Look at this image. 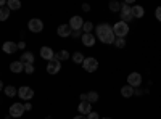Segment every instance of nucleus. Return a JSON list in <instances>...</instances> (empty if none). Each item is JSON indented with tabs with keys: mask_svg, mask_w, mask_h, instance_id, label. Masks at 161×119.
<instances>
[{
	"mask_svg": "<svg viewBox=\"0 0 161 119\" xmlns=\"http://www.w3.org/2000/svg\"><path fill=\"white\" fill-rule=\"evenodd\" d=\"M95 35L103 44H114V39H116L113 32V26H110L108 23H102L95 26Z\"/></svg>",
	"mask_w": 161,
	"mask_h": 119,
	"instance_id": "f257e3e1",
	"label": "nucleus"
},
{
	"mask_svg": "<svg viewBox=\"0 0 161 119\" xmlns=\"http://www.w3.org/2000/svg\"><path fill=\"white\" fill-rule=\"evenodd\" d=\"M113 32H114V37H121V39H124L129 32V26L123 21H118L114 26H113Z\"/></svg>",
	"mask_w": 161,
	"mask_h": 119,
	"instance_id": "f03ea898",
	"label": "nucleus"
},
{
	"mask_svg": "<svg viewBox=\"0 0 161 119\" xmlns=\"http://www.w3.org/2000/svg\"><path fill=\"white\" fill-rule=\"evenodd\" d=\"M119 16H121V21L123 23H129V21H132V7L130 5H127V3H123V7H121V11H119Z\"/></svg>",
	"mask_w": 161,
	"mask_h": 119,
	"instance_id": "7ed1b4c3",
	"label": "nucleus"
},
{
	"mask_svg": "<svg viewBox=\"0 0 161 119\" xmlns=\"http://www.w3.org/2000/svg\"><path fill=\"white\" fill-rule=\"evenodd\" d=\"M18 97H19L21 100L29 101V100L34 97V90H32L31 87H28V85H23V87L18 89Z\"/></svg>",
	"mask_w": 161,
	"mask_h": 119,
	"instance_id": "20e7f679",
	"label": "nucleus"
},
{
	"mask_svg": "<svg viewBox=\"0 0 161 119\" xmlns=\"http://www.w3.org/2000/svg\"><path fill=\"white\" fill-rule=\"evenodd\" d=\"M82 68H84L87 73H93V71H97V69H98V61L93 58V57L86 58L84 63H82Z\"/></svg>",
	"mask_w": 161,
	"mask_h": 119,
	"instance_id": "39448f33",
	"label": "nucleus"
},
{
	"mask_svg": "<svg viewBox=\"0 0 161 119\" xmlns=\"http://www.w3.org/2000/svg\"><path fill=\"white\" fill-rule=\"evenodd\" d=\"M28 28H29L31 32H42L44 23L40 21L39 18H32V19H29V23H28Z\"/></svg>",
	"mask_w": 161,
	"mask_h": 119,
	"instance_id": "423d86ee",
	"label": "nucleus"
},
{
	"mask_svg": "<svg viewBox=\"0 0 161 119\" xmlns=\"http://www.w3.org/2000/svg\"><path fill=\"white\" fill-rule=\"evenodd\" d=\"M24 114V105L23 103H13L10 106V116L11 117H21Z\"/></svg>",
	"mask_w": 161,
	"mask_h": 119,
	"instance_id": "0eeeda50",
	"label": "nucleus"
},
{
	"mask_svg": "<svg viewBox=\"0 0 161 119\" xmlns=\"http://www.w3.org/2000/svg\"><path fill=\"white\" fill-rule=\"evenodd\" d=\"M142 84V76L139 74V73H130L129 76H127V85H130V87H139Z\"/></svg>",
	"mask_w": 161,
	"mask_h": 119,
	"instance_id": "6e6552de",
	"label": "nucleus"
},
{
	"mask_svg": "<svg viewBox=\"0 0 161 119\" xmlns=\"http://www.w3.org/2000/svg\"><path fill=\"white\" fill-rule=\"evenodd\" d=\"M60 69H61V63L60 61H57V60L48 61V64H47V73L48 74H57V73H60Z\"/></svg>",
	"mask_w": 161,
	"mask_h": 119,
	"instance_id": "1a4fd4ad",
	"label": "nucleus"
},
{
	"mask_svg": "<svg viewBox=\"0 0 161 119\" xmlns=\"http://www.w3.org/2000/svg\"><path fill=\"white\" fill-rule=\"evenodd\" d=\"M71 32H73V29H71L69 24H60L58 29H57V34L60 37H71Z\"/></svg>",
	"mask_w": 161,
	"mask_h": 119,
	"instance_id": "9d476101",
	"label": "nucleus"
},
{
	"mask_svg": "<svg viewBox=\"0 0 161 119\" xmlns=\"http://www.w3.org/2000/svg\"><path fill=\"white\" fill-rule=\"evenodd\" d=\"M69 26H71L73 31H80V29H82V26H84V19L80 16H73L71 21H69Z\"/></svg>",
	"mask_w": 161,
	"mask_h": 119,
	"instance_id": "9b49d317",
	"label": "nucleus"
},
{
	"mask_svg": "<svg viewBox=\"0 0 161 119\" xmlns=\"http://www.w3.org/2000/svg\"><path fill=\"white\" fill-rule=\"evenodd\" d=\"M40 57H42L44 60H47V61H52L53 58H55V51H53L50 47H42L40 48Z\"/></svg>",
	"mask_w": 161,
	"mask_h": 119,
	"instance_id": "f8f14e48",
	"label": "nucleus"
},
{
	"mask_svg": "<svg viewBox=\"0 0 161 119\" xmlns=\"http://www.w3.org/2000/svg\"><path fill=\"white\" fill-rule=\"evenodd\" d=\"M2 50L5 51V53L11 55V53H15V51L18 50V44L11 42V41H8V42H3V45H2Z\"/></svg>",
	"mask_w": 161,
	"mask_h": 119,
	"instance_id": "ddd939ff",
	"label": "nucleus"
},
{
	"mask_svg": "<svg viewBox=\"0 0 161 119\" xmlns=\"http://www.w3.org/2000/svg\"><path fill=\"white\" fill-rule=\"evenodd\" d=\"M77 111H79V114H89L90 111H92V105L89 103V101H80L79 103V106H77Z\"/></svg>",
	"mask_w": 161,
	"mask_h": 119,
	"instance_id": "4468645a",
	"label": "nucleus"
},
{
	"mask_svg": "<svg viewBox=\"0 0 161 119\" xmlns=\"http://www.w3.org/2000/svg\"><path fill=\"white\" fill-rule=\"evenodd\" d=\"M19 61H21L23 64H32V63H34V55H32V51H23V55H21Z\"/></svg>",
	"mask_w": 161,
	"mask_h": 119,
	"instance_id": "2eb2a0df",
	"label": "nucleus"
},
{
	"mask_svg": "<svg viewBox=\"0 0 161 119\" xmlns=\"http://www.w3.org/2000/svg\"><path fill=\"white\" fill-rule=\"evenodd\" d=\"M80 41H82V44L86 47H92L95 44V37H93V34H82L80 35Z\"/></svg>",
	"mask_w": 161,
	"mask_h": 119,
	"instance_id": "dca6fc26",
	"label": "nucleus"
},
{
	"mask_svg": "<svg viewBox=\"0 0 161 119\" xmlns=\"http://www.w3.org/2000/svg\"><path fill=\"white\" fill-rule=\"evenodd\" d=\"M10 71L11 73H21V71H24V64L21 63V61H13L11 64H10Z\"/></svg>",
	"mask_w": 161,
	"mask_h": 119,
	"instance_id": "f3484780",
	"label": "nucleus"
},
{
	"mask_svg": "<svg viewBox=\"0 0 161 119\" xmlns=\"http://www.w3.org/2000/svg\"><path fill=\"white\" fill-rule=\"evenodd\" d=\"M143 13H145L143 7H140V5H134V7H132V16H134V18H142Z\"/></svg>",
	"mask_w": 161,
	"mask_h": 119,
	"instance_id": "a211bd4d",
	"label": "nucleus"
},
{
	"mask_svg": "<svg viewBox=\"0 0 161 119\" xmlns=\"http://www.w3.org/2000/svg\"><path fill=\"white\" fill-rule=\"evenodd\" d=\"M69 58V53H68V50H60L58 53H55V58L53 60H57V61H64V60H68Z\"/></svg>",
	"mask_w": 161,
	"mask_h": 119,
	"instance_id": "6ab92c4d",
	"label": "nucleus"
},
{
	"mask_svg": "<svg viewBox=\"0 0 161 119\" xmlns=\"http://www.w3.org/2000/svg\"><path fill=\"white\" fill-rule=\"evenodd\" d=\"M121 95H123L124 98L132 97V95H134V87H130V85H124L123 89H121Z\"/></svg>",
	"mask_w": 161,
	"mask_h": 119,
	"instance_id": "aec40b11",
	"label": "nucleus"
},
{
	"mask_svg": "<svg viewBox=\"0 0 161 119\" xmlns=\"http://www.w3.org/2000/svg\"><path fill=\"white\" fill-rule=\"evenodd\" d=\"M84 55H82V51H74V55H73V61L76 64H82L84 63Z\"/></svg>",
	"mask_w": 161,
	"mask_h": 119,
	"instance_id": "412c9836",
	"label": "nucleus"
},
{
	"mask_svg": "<svg viewBox=\"0 0 161 119\" xmlns=\"http://www.w3.org/2000/svg\"><path fill=\"white\" fill-rule=\"evenodd\" d=\"M10 13H11V10H10L8 7H3V8H0V21H5V19H8Z\"/></svg>",
	"mask_w": 161,
	"mask_h": 119,
	"instance_id": "4be33fe9",
	"label": "nucleus"
},
{
	"mask_svg": "<svg viewBox=\"0 0 161 119\" xmlns=\"http://www.w3.org/2000/svg\"><path fill=\"white\" fill-rule=\"evenodd\" d=\"M3 92H5V95H7V97L11 98V97H15V95H16V92H18V90H16V87H13V85H7V87L3 89Z\"/></svg>",
	"mask_w": 161,
	"mask_h": 119,
	"instance_id": "5701e85b",
	"label": "nucleus"
},
{
	"mask_svg": "<svg viewBox=\"0 0 161 119\" xmlns=\"http://www.w3.org/2000/svg\"><path fill=\"white\" fill-rule=\"evenodd\" d=\"M98 98H100L98 94H97V92H93V90L87 94V101H89L90 105H92V103H95V101H98Z\"/></svg>",
	"mask_w": 161,
	"mask_h": 119,
	"instance_id": "b1692460",
	"label": "nucleus"
},
{
	"mask_svg": "<svg viewBox=\"0 0 161 119\" xmlns=\"http://www.w3.org/2000/svg\"><path fill=\"white\" fill-rule=\"evenodd\" d=\"M8 8L10 10H19L21 8V2H19V0H8Z\"/></svg>",
	"mask_w": 161,
	"mask_h": 119,
	"instance_id": "393cba45",
	"label": "nucleus"
},
{
	"mask_svg": "<svg viewBox=\"0 0 161 119\" xmlns=\"http://www.w3.org/2000/svg\"><path fill=\"white\" fill-rule=\"evenodd\" d=\"M92 29H93V24L90 21H84V26H82L84 34H92Z\"/></svg>",
	"mask_w": 161,
	"mask_h": 119,
	"instance_id": "a878e982",
	"label": "nucleus"
},
{
	"mask_svg": "<svg viewBox=\"0 0 161 119\" xmlns=\"http://www.w3.org/2000/svg\"><path fill=\"white\" fill-rule=\"evenodd\" d=\"M121 7H123V3L116 2V0L110 2V10H111V11H121Z\"/></svg>",
	"mask_w": 161,
	"mask_h": 119,
	"instance_id": "bb28decb",
	"label": "nucleus"
},
{
	"mask_svg": "<svg viewBox=\"0 0 161 119\" xmlns=\"http://www.w3.org/2000/svg\"><path fill=\"white\" fill-rule=\"evenodd\" d=\"M114 45L118 48H124L126 47V41H124V39H121V37H116L114 39Z\"/></svg>",
	"mask_w": 161,
	"mask_h": 119,
	"instance_id": "cd10ccee",
	"label": "nucleus"
},
{
	"mask_svg": "<svg viewBox=\"0 0 161 119\" xmlns=\"http://www.w3.org/2000/svg\"><path fill=\"white\" fill-rule=\"evenodd\" d=\"M87 119H100V116H98V113H95V111H90L87 116H86Z\"/></svg>",
	"mask_w": 161,
	"mask_h": 119,
	"instance_id": "c85d7f7f",
	"label": "nucleus"
},
{
	"mask_svg": "<svg viewBox=\"0 0 161 119\" xmlns=\"http://www.w3.org/2000/svg\"><path fill=\"white\" fill-rule=\"evenodd\" d=\"M24 71L28 73V74H32L34 73V66L32 64H24Z\"/></svg>",
	"mask_w": 161,
	"mask_h": 119,
	"instance_id": "c756f323",
	"label": "nucleus"
},
{
	"mask_svg": "<svg viewBox=\"0 0 161 119\" xmlns=\"http://www.w3.org/2000/svg\"><path fill=\"white\" fill-rule=\"evenodd\" d=\"M155 16H156L158 21H161V7H158V8L155 10Z\"/></svg>",
	"mask_w": 161,
	"mask_h": 119,
	"instance_id": "7c9ffc66",
	"label": "nucleus"
},
{
	"mask_svg": "<svg viewBox=\"0 0 161 119\" xmlns=\"http://www.w3.org/2000/svg\"><path fill=\"white\" fill-rule=\"evenodd\" d=\"M71 37L79 39V37H80V31H73V32H71Z\"/></svg>",
	"mask_w": 161,
	"mask_h": 119,
	"instance_id": "2f4dec72",
	"label": "nucleus"
},
{
	"mask_svg": "<svg viewBox=\"0 0 161 119\" xmlns=\"http://www.w3.org/2000/svg\"><path fill=\"white\" fill-rule=\"evenodd\" d=\"M31 110H32V105L31 103H26L24 105V111H31Z\"/></svg>",
	"mask_w": 161,
	"mask_h": 119,
	"instance_id": "473e14b6",
	"label": "nucleus"
},
{
	"mask_svg": "<svg viewBox=\"0 0 161 119\" xmlns=\"http://www.w3.org/2000/svg\"><path fill=\"white\" fill-rule=\"evenodd\" d=\"M80 101H87V94H80Z\"/></svg>",
	"mask_w": 161,
	"mask_h": 119,
	"instance_id": "72a5a7b5",
	"label": "nucleus"
},
{
	"mask_svg": "<svg viewBox=\"0 0 161 119\" xmlns=\"http://www.w3.org/2000/svg\"><path fill=\"white\" fill-rule=\"evenodd\" d=\"M82 10H84V11H89V10H90V5H89V3H84V5H82Z\"/></svg>",
	"mask_w": 161,
	"mask_h": 119,
	"instance_id": "f704fd0d",
	"label": "nucleus"
},
{
	"mask_svg": "<svg viewBox=\"0 0 161 119\" xmlns=\"http://www.w3.org/2000/svg\"><path fill=\"white\" fill-rule=\"evenodd\" d=\"M18 48H19V50L26 48V44H24V42H19V44H18Z\"/></svg>",
	"mask_w": 161,
	"mask_h": 119,
	"instance_id": "c9c22d12",
	"label": "nucleus"
},
{
	"mask_svg": "<svg viewBox=\"0 0 161 119\" xmlns=\"http://www.w3.org/2000/svg\"><path fill=\"white\" fill-rule=\"evenodd\" d=\"M143 94V92L140 90V89H137V90H134V95H142Z\"/></svg>",
	"mask_w": 161,
	"mask_h": 119,
	"instance_id": "e433bc0d",
	"label": "nucleus"
},
{
	"mask_svg": "<svg viewBox=\"0 0 161 119\" xmlns=\"http://www.w3.org/2000/svg\"><path fill=\"white\" fill-rule=\"evenodd\" d=\"M73 119H87V117H86V116H82V114H79V116H74Z\"/></svg>",
	"mask_w": 161,
	"mask_h": 119,
	"instance_id": "4c0bfd02",
	"label": "nucleus"
},
{
	"mask_svg": "<svg viewBox=\"0 0 161 119\" xmlns=\"http://www.w3.org/2000/svg\"><path fill=\"white\" fill-rule=\"evenodd\" d=\"M5 7V0H0V8H3Z\"/></svg>",
	"mask_w": 161,
	"mask_h": 119,
	"instance_id": "58836bf2",
	"label": "nucleus"
},
{
	"mask_svg": "<svg viewBox=\"0 0 161 119\" xmlns=\"http://www.w3.org/2000/svg\"><path fill=\"white\" fill-rule=\"evenodd\" d=\"M3 89V84H2V81H0V90H2Z\"/></svg>",
	"mask_w": 161,
	"mask_h": 119,
	"instance_id": "ea45409f",
	"label": "nucleus"
},
{
	"mask_svg": "<svg viewBox=\"0 0 161 119\" xmlns=\"http://www.w3.org/2000/svg\"><path fill=\"white\" fill-rule=\"evenodd\" d=\"M102 119H111V117H102Z\"/></svg>",
	"mask_w": 161,
	"mask_h": 119,
	"instance_id": "a19ab883",
	"label": "nucleus"
}]
</instances>
